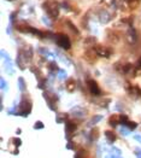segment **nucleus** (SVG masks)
<instances>
[{
    "mask_svg": "<svg viewBox=\"0 0 141 158\" xmlns=\"http://www.w3.org/2000/svg\"><path fill=\"white\" fill-rule=\"evenodd\" d=\"M57 42L60 47H63L65 50H69L70 48V40L66 35H63V34H59L57 36Z\"/></svg>",
    "mask_w": 141,
    "mask_h": 158,
    "instance_id": "nucleus-1",
    "label": "nucleus"
},
{
    "mask_svg": "<svg viewBox=\"0 0 141 158\" xmlns=\"http://www.w3.org/2000/svg\"><path fill=\"white\" fill-rule=\"evenodd\" d=\"M45 9L47 10V13L51 16L52 18H56L58 16V7L56 4H50V2H45Z\"/></svg>",
    "mask_w": 141,
    "mask_h": 158,
    "instance_id": "nucleus-2",
    "label": "nucleus"
},
{
    "mask_svg": "<svg viewBox=\"0 0 141 158\" xmlns=\"http://www.w3.org/2000/svg\"><path fill=\"white\" fill-rule=\"evenodd\" d=\"M87 85H88V88H89V91L92 94H95V95L100 94V88L98 87V83H97L94 80H88Z\"/></svg>",
    "mask_w": 141,
    "mask_h": 158,
    "instance_id": "nucleus-3",
    "label": "nucleus"
},
{
    "mask_svg": "<svg viewBox=\"0 0 141 158\" xmlns=\"http://www.w3.org/2000/svg\"><path fill=\"white\" fill-rule=\"evenodd\" d=\"M73 114L78 116V117H82L83 115H86V111L81 107H75V109H73Z\"/></svg>",
    "mask_w": 141,
    "mask_h": 158,
    "instance_id": "nucleus-4",
    "label": "nucleus"
},
{
    "mask_svg": "<svg viewBox=\"0 0 141 158\" xmlns=\"http://www.w3.org/2000/svg\"><path fill=\"white\" fill-rule=\"evenodd\" d=\"M66 89H68L69 92H73V91L75 89V82H74V80H69V81L66 82Z\"/></svg>",
    "mask_w": 141,
    "mask_h": 158,
    "instance_id": "nucleus-5",
    "label": "nucleus"
},
{
    "mask_svg": "<svg viewBox=\"0 0 141 158\" xmlns=\"http://www.w3.org/2000/svg\"><path fill=\"white\" fill-rule=\"evenodd\" d=\"M105 135H106V138H107V140H109L110 143H112V141H115L116 140V135L114 134V132L107 131V132H105Z\"/></svg>",
    "mask_w": 141,
    "mask_h": 158,
    "instance_id": "nucleus-6",
    "label": "nucleus"
},
{
    "mask_svg": "<svg viewBox=\"0 0 141 158\" xmlns=\"http://www.w3.org/2000/svg\"><path fill=\"white\" fill-rule=\"evenodd\" d=\"M66 128H68V132H74L76 129V124L71 123V122H68L66 123Z\"/></svg>",
    "mask_w": 141,
    "mask_h": 158,
    "instance_id": "nucleus-7",
    "label": "nucleus"
},
{
    "mask_svg": "<svg viewBox=\"0 0 141 158\" xmlns=\"http://www.w3.org/2000/svg\"><path fill=\"white\" fill-rule=\"evenodd\" d=\"M127 126H128L129 128H131V129H133V128H136V126H138V124H136V123H134V122H128V123H127Z\"/></svg>",
    "mask_w": 141,
    "mask_h": 158,
    "instance_id": "nucleus-8",
    "label": "nucleus"
},
{
    "mask_svg": "<svg viewBox=\"0 0 141 158\" xmlns=\"http://www.w3.org/2000/svg\"><path fill=\"white\" fill-rule=\"evenodd\" d=\"M102 118H103L102 116H95V117H93L92 121H93V123H97V122H99V119H102Z\"/></svg>",
    "mask_w": 141,
    "mask_h": 158,
    "instance_id": "nucleus-9",
    "label": "nucleus"
},
{
    "mask_svg": "<svg viewBox=\"0 0 141 158\" xmlns=\"http://www.w3.org/2000/svg\"><path fill=\"white\" fill-rule=\"evenodd\" d=\"M34 127H35V128H44V124H42L41 122H38V123H35Z\"/></svg>",
    "mask_w": 141,
    "mask_h": 158,
    "instance_id": "nucleus-10",
    "label": "nucleus"
},
{
    "mask_svg": "<svg viewBox=\"0 0 141 158\" xmlns=\"http://www.w3.org/2000/svg\"><path fill=\"white\" fill-rule=\"evenodd\" d=\"M19 87H21V89H24V83H23V79H19Z\"/></svg>",
    "mask_w": 141,
    "mask_h": 158,
    "instance_id": "nucleus-11",
    "label": "nucleus"
},
{
    "mask_svg": "<svg viewBox=\"0 0 141 158\" xmlns=\"http://www.w3.org/2000/svg\"><path fill=\"white\" fill-rule=\"evenodd\" d=\"M15 144L16 145H21V140L19 139H15Z\"/></svg>",
    "mask_w": 141,
    "mask_h": 158,
    "instance_id": "nucleus-12",
    "label": "nucleus"
},
{
    "mask_svg": "<svg viewBox=\"0 0 141 158\" xmlns=\"http://www.w3.org/2000/svg\"><path fill=\"white\" fill-rule=\"evenodd\" d=\"M136 155H138V157H139V158H141V151H139V150H138V151H136Z\"/></svg>",
    "mask_w": 141,
    "mask_h": 158,
    "instance_id": "nucleus-13",
    "label": "nucleus"
},
{
    "mask_svg": "<svg viewBox=\"0 0 141 158\" xmlns=\"http://www.w3.org/2000/svg\"><path fill=\"white\" fill-rule=\"evenodd\" d=\"M59 77H64V71H60V74H59Z\"/></svg>",
    "mask_w": 141,
    "mask_h": 158,
    "instance_id": "nucleus-14",
    "label": "nucleus"
},
{
    "mask_svg": "<svg viewBox=\"0 0 141 158\" xmlns=\"http://www.w3.org/2000/svg\"><path fill=\"white\" fill-rule=\"evenodd\" d=\"M139 66H141V58L139 59Z\"/></svg>",
    "mask_w": 141,
    "mask_h": 158,
    "instance_id": "nucleus-15",
    "label": "nucleus"
}]
</instances>
